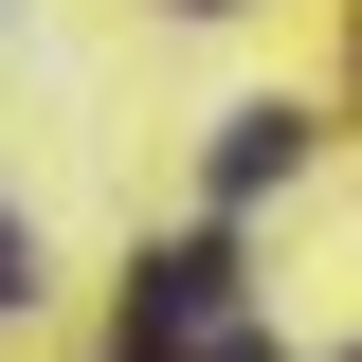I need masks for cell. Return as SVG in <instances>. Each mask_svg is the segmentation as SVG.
Here are the masks:
<instances>
[{
  "label": "cell",
  "mask_w": 362,
  "mask_h": 362,
  "mask_svg": "<svg viewBox=\"0 0 362 362\" xmlns=\"http://www.w3.org/2000/svg\"><path fill=\"white\" fill-rule=\"evenodd\" d=\"M290 145H308L290 109H235V127H218V199H272V181H290Z\"/></svg>",
  "instance_id": "cell-2"
},
{
  "label": "cell",
  "mask_w": 362,
  "mask_h": 362,
  "mask_svg": "<svg viewBox=\"0 0 362 362\" xmlns=\"http://www.w3.org/2000/svg\"><path fill=\"white\" fill-rule=\"evenodd\" d=\"M235 344V254L218 235H181V254L127 272V362H218Z\"/></svg>",
  "instance_id": "cell-1"
},
{
  "label": "cell",
  "mask_w": 362,
  "mask_h": 362,
  "mask_svg": "<svg viewBox=\"0 0 362 362\" xmlns=\"http://www.w3.org/2000/svg\"><path fill=\"white\" fill-rule=\"evenodd\" d=\"M18 290H37V235H18V218H0V308H18Z\"/></svg>",
  "instance_id": "cell-3"
}]
</instances>
